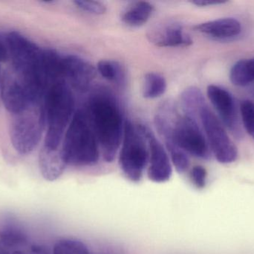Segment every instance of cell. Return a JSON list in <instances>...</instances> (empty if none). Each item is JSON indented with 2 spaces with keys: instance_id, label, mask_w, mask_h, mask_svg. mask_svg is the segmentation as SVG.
<instances>
[{
  "instance_id": "obj_5",
  "label": "cell",
  "mask_w": 254,
  "mask_h": 254,
  "mask_svg": "<svg viewBox=\"0 0 254 254\" xmlns=\"http://www.w3.org/2000/svg\"><path fill=\"white\" fill-rule=\"evenodd\" d=\"M40 85L12 67L4 70L0 82V96L7 111L15 114L33 102L43 100L46 90Z\"/></svg>"
},
{
  "instance_id": "obj_18",
  "label": "cell",
  "mask_w": 254,
  "mask_h": 254,
  "mask_svg": "<svg viewBox=\"0 0 254 254\" xmlns=\"http://www.w3.org/2000/svg\"><path fill=\"white\" fill-rule=\"evenodd\" d=\"M181 101L185 114L195 119L199 114L203 106L206 104L202 92L198 88L194 86L188 88L182 92Z\"/></svg>"
},
{
  "instance_id": "obj_21",
  "label": "cell",
  "mask_w": 254,
  "mask_h": 254,
  "mask_svg": "<svg viewBox=\"0 0 254 254\" xmlns=\"http://www.w3.org/2000/svg\"><path fill=\"white\" fill-rule=\"evenodd\" d=\"M53 254H90L83 243L74 240H62L54 247Z\"/></svg>"
},
{
  "instance_id": "obj_27",
  "label": "cell",
  "mask_w": 254,
  "mask_h": 254,
  "mask_svg": "<svg viewBox=\"0 0 254 254\" xmlns=\"http://www.w3.org/2000/svg\"><path fill=\"white\" fill-rule=\"evenodd\" d=\"M226 1L222 0H195L191 1L192 4H195L200 7H205V6L217 5V4H224L226 3Z\"/></svg>"
},
{
  "instance_id": "obj_19",
  "label": "cell",
  "mask_w": 254,
  "mask_h": 254,
  "mask_svg": "<svg viewBox=\"0 0 254 254\" xmlns=\"http://www.w3.org/2000/svg\"><path fill=\"white\" fill-rule=\"evenodd\" d=\"M167 82L164 76L156 73H149L145 76L143 85V95L144 98H158L165 92Z\"/></svg>"
},
{
  "instance_id": "obj_29",
  "label": "cell",
  "mask_w": 254,
  "mask_h": 254,
  "mask_svg": "<svg viewBox=\"0 0 254 254\" xmlns=\"http://www.w3.org/2000/svg\"><path fill=\"white\" fill-rule=\"evenodd\" d=\"M0 254H26L22 250L13 251L7 248L4 247V246L0 243Z\"/></svg>"
},
{
  "instance_id": "obj_3",
  "label": "cell",
  "mask_w": 254,
  "mask_h": 254,
  "mask_svg": "<svg viewBox=\"0 0 254 254\" xmlns=\"http://www.w3.org/2000/svg\"><path fill=\"white\" fill-rule=\"evenodd\" d=\"M61 150L67 165L91 167L99 161L98 140L88 114L83 110L74 113L64 136Z\"/></svg>"
},
{
  "instance_id": "obj_20",
  "label": "cell",
  "mask_w": 254,
  "mask_h": 254,
  "mask_svg": "<svg viewBox=\"0 0 254 254\" xmlns=\"http://www.w3.org/2000/svg\"><path fill=\"white\" fill-rule=\"evenodd\" d=\"M100 74L110 82L123 83L125 79V70L120 63L113 60H102L98 64Z\"/></svg>"
},
{
  "instance_id": "obj_13",
  "label": "cell",
  "mask_w": 254,
  "mask_h": 254,
  "mask_svg": "<svg viewBox=\"0 0 254 254\" xmlns=\"http://www.w3.org/2000/svg\"><path fill=\"white\" fill-rule=\"evenodd\" d=\"M0 243L10 250H21L28 243L25 228L13 215L5 213L0 217Z\"/></svg>"
},
{
  "instance_id": "obj_14",
  "label": "cell",
  "mask_w": 254,
  "mask_h": 254,
  "mask_svg": "<svg viewBox=\"0 0 254 254\" xmlns=\"http://www.w3.org/2000/svg\"><path fill=\"white\" fill-rule=\"evenodd\" d=\"M66 166L61 148L51 149L43 146L39 155V167L42 176L46 180H58L62 175Z\"/></svg>"
},
{
  "instance_id": "obj_11",
  "label": "cell",
  "mask_w": 254,
  "mask_h": 254,
  "mask_svg": "<svg viewBox=\"0 0 254 254\" xmlns=\"http://www.w3.org/2000/svg\"><path fill=\"white\" fill-rule=\"evenodd\" d=\"M149 145V164L148 177L155 183L168 181L173 174L168 155L162 144L146 125H139Z\"/></svg>"
},
{
  "instance_id": "obj_16",
  "label": "cell",
  "mask_w": 254,
  "mask_h": 254,
  "mask_svg": "<svg viewBox=\"0 0 254 254\" xmlns=\"http://www.w3.org/2000/svg\"><path fill=\"white\" fill-rule=\"evenodd\" d=\"M154 6L147 1H136L128 6L122 13V19L130 27H140L152 16Z\"/></svg>"
},
{
  "instance_id": "obj_10",
  "label": "cell",
  "mask_w": 254,
  "mask_h": 254,
  "mask_svg": "<svg viewBox=\"0 0 254 254\" xmlns=\"http://www.w3.org/2000/svg\"><path fill=\"white\" fill-rule=\"evenodd\" d=\"M207 96L219 113L224 125L237 138L243 137L241 124L237 113L235 100L231 92L217 86L210 85L207 87Z\"/></svg>"
},
{
  "instance_id": "obj_23",
  "label": "cell",
  "mask_w": 254,
  "mask_h": 254,
  "mask_svg": "<svg viewBox=\"0 0 254 254\" xmlns=\"http://www.w3.org/2000/svg\"><path fill=\"white\" fill-rule=\"evenodd\" d=\"M242 119L246 131L254 140V103L244 100L240 104Z\"/></svg>"
},
{
  "instance_id": "obj_25",
  "label": "cell",
  "mask_w": 254,
  "mask_h": 254,
  "mask_svg": "<svg viewBox=\"0 0 254 254\" xmlns=\"http://www.w3.org/2000/svg\"><path fill=\"white\" fill-rule=\"evenodd\" d=\"M207 177V170L201 166H195L191 170V180L194 186L198 189H203L205 187Z\"/></svg>"
},
{
  "instance_id": "obj_28",
  "label": "cell",
  "mask_w": 254,
  "mask_h": 254,
  "mask_svg": "<svg viewBox=\"0 0 254 254\" xmlns=\"http://www.w3.org/2000/svg\"><path fill=\"white\" fill-rule=\"evenodd\" d=\"M31 254H50L46 247L40 245H35L31 247Z\"/></svg>"
},
{
  "instance_id": "obj_12",
  "label": "cell",
  "mask_w": 254,
  "mask_h": 254,
  "mask_svg": "<svg viewBox=\"0 0 254 254\" xmlns=\"http://www.w3.org/2000/svg\"><path fill=\"white\" fill-rule=\"evenodd\" d=\"M147 37L150 43L159 47L188 46L192 43V39L177 22H167L158 25L149 31Z\"/></svg>"
},
{
  "instance_id": "obj_9",
  "label": "cell",
  "mask_w": 254,
  "mask_h": 254,
  "mask_svg": "<svg viewBox=\"0 0 254 254\" xmlns=\"http://www.w3.org/2000/svg\"><path fill=\"white\" fill-rule=\"evenodd\" d=\"M61 79L79 92L89 90L96 77L97 70L90 63L74 55L61 58Z\"/></svg>"
},
{
  "instance_id": "obj_22",
  "label": "cell",
  "mask_w": 254,
  "mask_h": 254,
  "mask_svg": "<svg viewBox=\"0 0 254 254\" xmlns=\"http://www.w3.org/2000/svg\"><path fill=\"white\" fill-rule=\"evenodd\" d=\"M167 149L176 171L180 174L185 172L190 167V160L186 152L177 145L167 146Z\"/></svg>"
},
{
  "instance_id": "obj_7",
  "label": "cell",
  "mask_w": 254,
  "mask_h": 254,
  "mask_svg": "<svg viewBox=\"0 0 254 254\" xmlns=\"http://www.w3.org/2000/svg\"><path fill=\"white\" fill-rule=\"evenodd\" d=\"M198 116L216 159L224 164L235 162L238 158L237 147L228 137L217 116L209 108L207 104L203 106Z\"/></svg>"
},
{
  "instance_id": "obj_6",
  "label": "cell",
  "mask_w": 254,
  "mask_h": 254,
  "mask_svg": "<svg viewBox=\"0 0 254 254\" xmlns=\"http://www.w3.org/2000/svg\"><path fill=\"white\" fill-rule=\"evenodd\" d=\"M122 141L119 157L121 169L128 180L140 181L149 157L147 140L140 125L135 126L130 121L125 122Z\"/></svg>"
},
{
  "instance_id": "obj_1",
  "label": "cell",
  "mask_w": 254,
  "mask_h": 254,
  "mask_svg": "<svg viewBox=\"0 0 254 254\" xmlns=\"http://www.w3.org/2000/svg\"><path fill=\"white\" fill-rule=\"evenodd\" d=\"M88 116L104 161L113 162L123 140L125 125L118 100L104 88L96 89L89 98Z\"/></svg>"
},
{
  "instance_id": "obj_24",
  "label": "cell",
  "mask_w": 254,
  "mask_h": 254,
  "mask_svg": "<svg viewBox=\"0 0 254 254\" xmlns=\"http://www.w3.org/2000/svg\"><path fill=\"white\" fill-rule=\"evenodd\" d=\"M74 4L84 11L95 15L104 14L107 12V7L101 1H88V0H77Z\"/></svg>"
},
{
  "instance_id": "obj_15",
  "label": "cell",
  "mask_w": 254,
  "mask_h": 254,
  "mask_svg": "<svg viewBox=\"0 0 254 254\" xmlns=\"http://www.w3.org/2000/svg\"><path fill=\"white\" fill-rule=\"evenodd\" d=\"M194 30L216 39H227L239 35L242 31L240 21L234 18H222L202 22L194 26Z\"/></svg>"
},
{
  "instance_id": "obj_26",
  "label": "cell",
  "mask_w": 254,
  "mask_h": 254,
  "mask_svg": "<svg viewBox=\"0 0 254 254\" xmlns=\"http://www.w3.org/2000/svg\"><path fill=\"white\" fill-rule=\"evenodd\" d=\"M10 58L8 45L7 38H3L0 36V63L5 62Z\"/></svg>"
},
{
  "instance_id": "obj_17",
  "label": "cell",
  "mask_w": 254,
  "mask_h": 254,
  "mask_svg": "<svg viewBox=\"0 0 254 254\" xmlns=\"http://www.w3.org/2000/svg\"><path fill=\"white\" fill-rule=\"evenodd\" d=\"M231 82L235 86H245L254 82V58L243 59L234 64L230 73Z\"/></svg>"
},
{
  "instance_id": "obj_2",
  "label": "cell",
  "mask_w": 254,
  "mask_h": 254,
  "mask_svg": "<svg viewBox=\"0 0 254 254\" xmlns=\"http://www.w3.org/2000/svg\"><path fill=\"white\" fill-rule=\"evenodd\" d=\"M43 104L47 127L43 146L60 149L74 115V98L69 85L64 80L52 84L45 94Z\"/></svg>"
},
{
  "instance_id": "obj_8",
  "label": "cell",
  "mask_w": 254,
  "mask_h": 254,
  "mask_svg": "<svg viewBox=\"0 0 254 254\" xmlns=\"http://www.w3.org/2000/svg\"><path fill=\"white\" fill-rule=\"evenodd\" d=\"M174 137L176 144L186 153L201 159L210 158V148L195 118L180 115L175 128Z\"/></svg>"
},
{
  "instance_id": "obj_4",
  "label": "cell",
  "mask_w": 254,
  "mask_h": 254,
  "mask_svg": "<svg viewBox=\"0 0 254 254\" xmlns=\"http://www.w3.org/2000/svg\"><path fill=\"white\" fill-rule=\"evenodd\" d=\"M46 126L43 100L35 101L12 114L10 137L12 146L22 155L31 154L38 146Z\"/></svg>"
},
{
  "instance_id": "obj_30",
  "label": "cell",
  "mask_w": 254,
  "mask_h": 254,
  "mask_svg": "<svg viewBox=\"0 0 254 254\" xmlns=\"http://www.w3.org/2000/svg\"><path fill=\"white\" fill-rule=\"evenodd\" d=\"M0 82H1V78H0Z\"/></svg>"
}]
</instances>
